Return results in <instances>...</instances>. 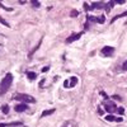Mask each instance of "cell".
I'll return each mask as SVG.
<instances>
[{"label":"cell","mask_w":127,"mask_h":127,"mask_svg":"<svg viewBox=\"0 0 127 127\" xmlns=\"http://www.w3.org/2000/svg\"><path fill=\"white\" fill-rule=\"evenodd\" d=\"M13 84V75L10 72H8L6 75L3 78L1 83H0V95H4Z\"/></svg>","instance_id":"6da1fadb"},{"label":"cell","mask_w":127,"mask_h":127,"mask_svg":"<svg viewBox=\"0 0 127 127\" xmlns=\"http://www.w3.org/2000/svg\"><path fill=\"white\" fill-rule=\"evenodd\" d=\"M14 100H19V102H22L24 104H28V103H36V98H33L32 95L29 94H24V93H19V94H15L14 97H13Z\"/></svg>","instance_id":"7a4b0ae2"},{"label":"cell","mask_w":127,"mask_h":127,"mask_svg":"<svg viewBox=\"0 0 127 127\" xmlns=\"http://www.w3.org/2000/svg\"><path fill=\"white\" fill-rule=\"evenodd\" d=\"M103 107H104V109L107 111L108 113H114V112H117V104H116L113 100H109V99H104L103 100Z\"/></svg>","instance_id":"3957f363"},{"label":"cell","mask_w":127,"mask_h":127,"mask_svg":"<svg viewBox=\"0 0 127 127\" xmlns=\"http://www.w3.org/2000/svg\"><path fill=\"white\" fill-rule=\"evenodd\" d=\"M105 22V15H99L98 18L97 17H90V15H87V23H99V24H103Z\"/></svg>","instance_id":"277c9868"},{"label":"cell","mask_w":127,"mask_h":127,"mask_svg":"<svg viewBox=\"0 0 127 127\" xmlns=\"http://www.w3.org/2000/svg\"><path fill=\"white\" fill-rule=\"evenodd\" d=\"M81 36H83V32H79V33H72L71 36H69L67 38H66V43H72L74 41H78V39H80L81 38Z\"/></svg>","instance_id":"5b68a950"},{"label":"cell","mask_w":127,"mask_h":127,"mask_svg":"<svg viewBox=\"0 0 127 127\" xmlns=\"http://www.w3.org/2000/svg\"><path fill=\"white\" fill-rule=\"evenodd\" d=\"M114 54V48L112 46H105L102 48V55L103 56H112Z\"/></svg>","instance_id":"8992f818"},{"label":"cell","mask_w":127,"mask_h":127,"mask_svg":"<svg viewBox=\"0 0 127 127\" xmlns=\"http://www.w3.org/2000/svg\"><path fill=\"white\" fill-rule=\"evenodd\" d=\"M15 112L20 113V112H24V111H28V104H24V103H20V104H17L14 107Z\"/></svg>","instance_id":"52a82bcc"},{"label":"cell","mask_w":127,"mask_h":127,"mask_svg":"<svg viewBox=\"0 0 127 127\" xmlns=\"http://www.w3.org/2000/svg\"><path fill=\"white\" fill-rule=\"evenodd\" d=\"M123 17H127V10H126V12H123V13H121V14L114 15V17H113V19L111 20V23H114L117 19H120V18H123Z\"/></svg>","instance_id":"ba28073f"},{"label":"cell","mask_w":127,"mask_h":127,"mask_svg":"<svg viewBox=\"0 0 127 127\" xmlns=\"http://www.w3.org/2000/svg\"><path fill=\"white\" fill-rule=\"evenodd\" d=\"M26 75L28 76L29 80H36V78H37V74L33 71H26Z\"/></svg>","instance_id":"9c48e42d"},{"label":"cell","mask_w":127,"mask_h":127,"mask_svg":"<svg viewBox=\"0 0 127 127\" xmlns=\"http://www.w3.org/2000/svg\"><path fill=\"white\" fill-rule=\"evenodd\" d=\"M22 122H12V123H0V127H9V126H20Z\"/></svg>","instance_id":"30bf717a"},{"label":"cell","mask_w":127,"mask_h":127,"mask_svg":"<svg viewBox=\"0 0 127 127\" xmlns=\"http://www.w3.org/2000/svg\"><path fill=\"white\" fill-rule=\"evenodd\" d=\"M56 109L55 108H52V109H47V111H43L42 112V114H41V117H46V116H50V114H52Z\"/></svg>","instance_id":"8fae6325"},{"label":"cell","mask_w":127,"mask_h":127,"mask_svg":"<svg viewBox=\"0 0 127 127\" xmlns=\"http://www.w3.org/2000/svg\"><path fill=\"white\" fill-rule=\"evenodd\" d=\"M71 81H70V87L69 88H74L78 84V78L76 76H71V79H70Z\"/></svg>","instance_id":"7c38bea8"},{"label":"cell","mask_w":127,"mask_h":127,"mask_svg":"<svg viewBox=\"0 0 127 127\" xmlns=\"http://www.w3.org/2000/svg\"><path fill=\"white\" fill-rule=\"evenodd\" d=\"M41 43H42V39H39V42H38V45H37V46H36V47H34L33 50H32L31 52H29V57H32V56H33V54H34V52H36V51H37V50H38V48L41 47Z\"/></svg>","instance_id":"4fadbf2b"},{"label":"cell","mask_w":127,"mask_h":127,"mask_svg":"<svg viewBox=\"0 0 127 127\" xmlns=\"http://www.w3.org/2000/svg\"><path fill=\"white\" fill-rule=\"evenodd\" d=\"M105 121H109V122H116V117L112 114H108V116H105Z\"/></svg>","instance_id":"5bb4252c"},{"label":"cell","mask_w":127,"mask_h":127,"mask_svg":"<svg viewBox=\"0 0 127 127\" xmlns=\"http://www.w3.org/2000/svg\"><path fill=\"white\" fill-rule=\"evenodd\" d=\"M1 112H3L4 114H8V113H9V105H8V104H4L3 107H1Z\"/></svg>","instance_id":"9a60e30c"},{"label":"cell","mask_w":127,"mask_h":127,"mask_svg":"<svg viewBox=\"0 0 127 127\" xmlns=\"http://www.w3.org/2000/svg\"><path fill=\"white\" fill-rule=\"evenodd\" d=\"M70 15H71L72 18H74V17H78V15H79V12H78V10H75V9H74V10H71Z\"/></svg>","instance_id":"2e32d148"},{"label":"cell","mask_w":127,"mask_h":127,"mask_svg":"<svg viewBox=\"0 0 127 127\" xmlns=\"http://www.w3.org/2000/svg\"><path fill=\"white\" fill-rule=\"evenodd\" d=\"M0 8H3V9H5L6 12H13V8H6L5 5H3L1 3H0Z\"/></svg>","instance_id":"e0dca14e"},{"label":"cell","mask_w":127,"mask_h":127,"mask_svg":"<svg viewBox=\"0 0 127 127\" xmlns=\"http://www.w3.org/2000/svg\"><path fill=\"white\" fill-rule=\"evenodd\" d=\"M117 113L122 116V114L125 113V108H123V107H118V108H117Z\"/></svg>","instance_id":"ac0fdd59"},{"label":"cell","mask_w":127,"mask_h":127,"mask_svg":"<svg viewBox=\"0 0 127 127\" xmlns=\"http://www.w3.org/2000/svg\"><path fill=\"white\" fill-rule=\"evenodd\" d=\"M84 9H85V12H90V5L87 4V3H84Z\"/></svg>","instance_id":"d6986e66"},{"label":"cell","mask_w":127,"mask_h":127,"mask_svg":"<svg viewBox=\"0 0 127 127\" xmlns=\"http://www.w3.org/2000/svg\"><path fill=\"white\" fill-rule=\"evenodd\" d=\"M0 23H1V24H3V26H5V27H8V28H9V27H10V26H9V24H8V23H6V22H5V20H4V19H3V18H0Z\"/></svg>","instance_id":"ffe728a7"},{"label":"cell","mask_w":127,"mask_h":127,"mask_svg":"<svg viewBox=\"0 0 127 127\" xmlns=\"http://www.w3.org/2000/svg\"><path fill=\"white\" fill-rule=\"evenodd\" d=\"M32 5H33L34 8H39L41 6V3L39 1H32Z\"/></svg>","instance_id":"44dd1931"},{"label":"cell","mask_w":127,"mask_h":127,"mask_svg":"<svg viewBox=\"0 0 127 127\" xmlns=\"http://www.w3.org/2000/svg\"><path fill=\"white\" fill-rule=\"evenodd\" d=\"M122 70H123V71H127V60L122 64Z\"/></svg>","instance_id":"7402d4cb"},{"label":"cell","mask_w":127,"mask_h":127,"mask_svg":"<svg viewBox=\"0 0 127 127\" xmlns=\"http://www.w3.org/2000/svg\"><path fill=\"white\" fill-rule=\"evenodd\" d=\"M64 87L69 88V87H70V81H69V80H65V81H64Z\"/></svg>","instance_id":"603a6c76"},{"label":"cell","mask_w":127,"mask_h":127,"mask_svg":"<svg viewBox=\"0 0 127 127\" xmlns=\"http://www.w3.org/2000/svg\"><path fill=\"white\" fill-rule=\"evenodd\" d=\"M100 95H102V97H104V99H109V97H108V95L105 94L104 92H100Z\"/></svg>","instance_id":"cb8c5ba5"},{"label":"cell","mask_w":127,"mask_h":127,"mask_svg":"<svg viewBox=\"0 0 127 127\" xmlns=\"http://www.w3.org/2000/svg\"><path fill=\"white\" fill-rule=\"evenodd\" d=\"M112 98H113V99H117V100H121V97H120V95H117V94H114Z\"/></svg>","instance_id":"d4e9b609"},{"label":"cell","mask_w":127,"mask_h":127,"mask_svg":"<svg viewBox=\"0 0 127 127\" xmlns=\"http://www.w3.org/2000/svg\"><path fill=\"white\" fill-rule=\"evenodd\" d=\"M50 70V66H45L43 69H42V72H47Z\"/></svg>","instance_id":"484cf974"},{"label":"cell","mask_w":127,"mask_h":127,"mask_svg":"<svg viewBox=\"0 0 127 127\" xmlns=\"http://www.w3.org/2000/svg\"><path fill=\"white\" fill-rule=\"evenodd\" d=\"M123 120H122V117H117V118H116V122H122Z\"/></svg>","instance_id":"4316f807"},{"label":"cell","mask_w":127,"mask_h":127,"mask_svg":"<svg viewBox=\"0 0 127 127\" xmlns=\"http://www.w3.org/2000/svg\"><path fill=\"white\" fill-rule=\"evenodd\" d=\"M98 113H99V114H103V111H102L100 108H98Z\"/></svg>","instance_id":"83f0119b"}]
</instances>
